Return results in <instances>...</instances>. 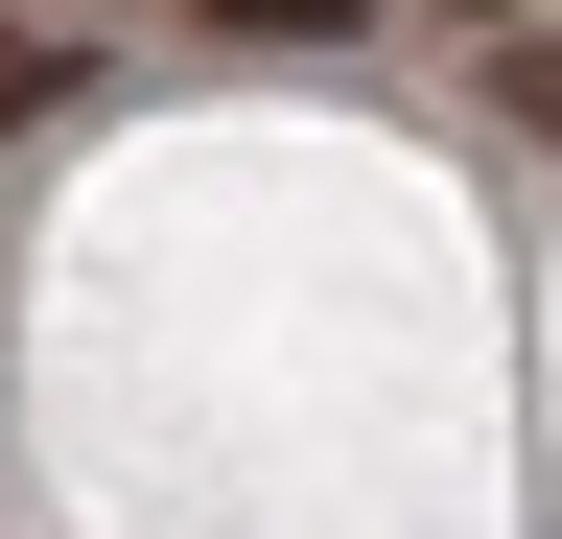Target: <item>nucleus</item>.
Wrapping results in <instances>:
<instances>
[{
	"label": "nucleus",
	"mask_w": 562,
	"mask_h": 539,
	"mask_svg": "<svg viewBox=\"0 0 562 539\" xmlns=\"http://www.w3.org/2000/svg\"><path fill=\"white\" fill-rule=\"evenodd\" d=\"M165 24H235V47H328L351 0H165Z\"/></svg>",
	"instance_id": "f257e3e1"
},
{
	"label": "nucleus",
	"mask_w": 562,
	"mask_h": 539,
	"mask_svg": "<svg viewBox=\"0 0 562 539\" xmlns=\"http://www.w3.org/2000/svg\"><path fill=\"white\" fill-rule=\"evenodd\" d=\"M47 94H70V47H47V24H0V142H24Z\"/></svg>",
	"instance_id": "f03ea898"
},
{
	"label": "nucleus",
	"mask_w": 562,
	"mask_h": 539,
	"mask_svg": "<svg viewBox=\"0 0 562 539\" xmlns=\"http://www.w3.org/2000/svg\"><path fill=\"white\" fill-rule=\"evenodd\" d=\"M492 94H516L539 142H562V24H516V47H492Z\"/></svg>",
	"instance_id": "7ed1b4c3"
}]
</instances>
